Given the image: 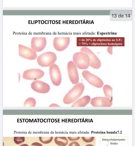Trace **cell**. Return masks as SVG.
<instances>
[{
	"label": "cell",
	"mask_w": 135,
	"mask_h": 146,
	"mask_svg": "<svg viewBox=\"0 0 135 146\" xmlns=\"http://www.w3.org/2000/svg\"><path fill=\"white\" fill-rule=\"evenodd\" d=\"M68 146H80V145L77 142L73 141L70 143Z\"/></svg>",
	"instance_id": "cell-22"
},
{
	"label": "cell",
	"mask_w": 135,
	"mask_h": 146,
	"mask_svg": "<svg viewBox=\"0 0 135 146\" xmlns=\"http://www.w3.org/2000/svg\"><path fill=\"white\" fill-rule=\"evenodd\" d=\"M82 75L84 79L90 84L97 88H102L104 85L102 80L98 77L87 70H84Z\"/></svg>",
	"instance_id": "cell-4"
},
{
	"label": "cell",
	"mask_w": 135,
	"mask_h": 146,
	"mask_svg": "<svg viewBox=\"0 0 135 146\" xmlns=\"http://www.w3.org/2000/svg\"><path fill=\"white\" fill-rule=\"evenodd\" d=\"M67 69L70 81L73 84H77L79 81V74L77 66L72 61L68 62Z\"/></svg>",
	"instance_id": "cell-9"
},
{
	"label": "cell",
	"mask_w": 135,
	"mask_h": 146,
	"mask_svg": "<svg viewBox=\"0 0 135 146\" xmlns=\"http://www.w3.org/2000/svg\"><path fill=\"white\" fill-rule=\"evenodd\" d=\"M44 74V73L42 70L38 68H34L25 71L22 76L25 79L36 80L41 78Z\"/></svg>",
	"instance_id": "cell-6"
},
{
	"label": "cell",
	"mask_w": 135,
	"mask_h": 146,
	"mask_svg": "<svg viewBox=\"0 0 135 146\" xmlns=\"http://www.w3.org/2000/svg\"><path fill=\"white\" fill-rule=\"evenodd\" d=\"M85 146H94V145L92 144H89Z\"/></svg>",
	"instance_id": "cell-27"
},
{
	"label": "cell",
	"mask_w": 135,
	"mask_h": 146,
	"mask_svg": "<svg viewBox=\"0 0 135 146\" xmlns=\"http://www.w3.org/2000/svg\"><path fill=\"white\" fill-rule=\"evenodd\" d=\"M103 90L106 97L112 100V88L109 85H105L103 87Z\"/></svg>",
	"instance_id": "cell-16"
},
{
	"label": "cell",
	"mask_w": 135,
	"mask_h": 146,
	"mask_svg": "<svg viewBox=\"0 0 135 146\" xmlns=\"http://www.w3.org/2000/svg\"><path fill=\"white\" fill-rule=\"evenodd\" d=\"M57 60L56 54L53 52H47L39 56L37 58L38 64L43 67H48L54 64Z\"/></svg>",
	"instance_id": "cell-3"
},
{
	"label": "cell",
	"mask_w": 135,
	"mask_h": 146,
	"mask_svg": "<svg viewBox=\"0 0 135 146\" xmlns=\"http://www.w3.org/2000/svg\"><path fill=\"white\" fill-rule=\"evenodd\" d=\"M53 137H39L40 141L43 144H47L50 143L52 141Z\"/></svg>",
	"instance_id": "cell-18"
},
{
	"label": "cell",
	"mask_w": 135,
	"mask_h": 146,
	"mask_svg": "<svg viewBox=\"0 0 135 146\" xmlns=\"http://www.w3.org/2000/svg\"><path fill=\"white\" fill-rule=\"evenodd\" d=\"M56 144L59 146H65L68 143V141L66 137H56L54 139Z\"/></svg>",
	"instance_id": "cell-15"
},
{
	"label": "cell",
	"mask_w": 135,
	"mask_h": 146,
	"mask_svg": "<svg viewBox=\"0 0 135 146\" xmlns=\"http://www.w3.org/2000/svg\"><path fill=\"white\" fill-rule=\"evenodd\" d=\"M25 140V137H14V141L15 143L17 144H19L23 143Z\"/></svg>",
	"instance_id": "cell-19"
},
{
	"label": "cell",
	"mask_w": 135,
	"mask_h": 146,
	"mask_svg": "<svg viewBox=\"0 0 135 146\" xmlns=\"http://www.w3.org/2000/svg\"><path fill=\"white\" fill-rule=\"evenodd\" d=\"M31 87L34 91L42 94L48 92L50 89V87L48 84L38 80L33 81L31 84Z\"/></svg>",
	"instance_id": "cell-13"
},
{
	"label": "cell",
	"mask_w": 135,
	"mask_h": 146,
	"mask_svg": "<svg viewBox=\"0 0 135 146\" xmlns=\"http://www.w3.org/2000/svg\"><path fill=\"white\" fill-rule=\"evenodd\" d=\"M90 99V96H85L75 101L72 106V107H85L89 103Z\"/></svg>",
	"instance_id": "cell-14"
},
{
	"label": "cell",
	"mask_w": 135,
	"mask_h": 146,
	"mask_svg": "<svg viewBox=\"0 0 135 146\" xmlns=\"http://www.w3.org/2000/svg\"><path fill=\"white\" fill-rule=\"evenodd\" d=\"M73 60L76 66L81 69H86L90 65V58L87 54L84 52L75 53L73 56Z\"/></svg>",
	"instance_id": "cell-2"
},
{
	"label": "cell",
	"mask_w": 135,
	"mask_h": 146,
	"mask_svg": "<svg viewBox=\"0 0 135 146\" xmlns=\"http://www.w3.org/2000/svg\"><path fill=\"white\" fill-rule=\"evenodd\" d=\"M80 52L86 53L89 56L90 66L95 69H98L101 66V62L96 55L90 49L86 47H83L80 49Z\"/></svg>",
	"instance_id": "cell-7"
},
{
	"label": "cell",
	"mask_w": 135,
	"mask_h": 146,
	"mask_svg": "<svg viewBox=\"0 0 135 146\" xmlns=\"http://www.w3.org/2000/svg\"><path fill=\"white\" fill-rule=\"evenodd\" d=\"M31 146H43L42 144L39 143L34 142L32 143Z\"/></svg>",
	"instance_id": "cell-24"
},
{
	"label": "cell",
	"mask_w": 135,
	"mask_h": 146,
	"mask_svg": "<svg viewBox=\"0 0 135 146\" xmlns=\"http://www.w3.org/2000/svg\"><path fill=\"white\" fill-rule=\"evenodd\" d=\"M107 50L108 53L111 55L112 54V46H110L108 47Z\"/></svg>",
	"instance_id": "cell-23"
},
{
	"label": "cell",
	"mask_w": 135,
	"mask_h": 146,
	"mask_svg": "<svg viewBox=\"0 0 135 146\" xmlns=\"http://www.w3.org/2000/svg\"><path fill=\"white\" fill-rule=\"evenodd\" d=\"M19 55L30 60H35L37 56L35 51L31 48L21 44L19 45Z\"/></svg>",
	"instance_id": "cell-8"
},
{
	"label": "cell",
	"mask_w": 135,
	"mask_h": 146,
	"mask_svg": "<svg viewBox=\"0 0 135 146\" xmlns=\"http://www.w3.org/2000/svg\"><path fill=\"white\" fill-rule=\"evenodd\" d=\"M24 104V107H34L36 105V101L33 98H29L25 100Z\"/></svg>",
	"instance_id": "cell-17"
},
{
	"label": "cell",
	"mask_w": 135,
	"mask_h": 146,
	"mask_svg": "<svg viewBox=\"0 0 135 146\" xmlns=\"http://www.w3.org/2000/svg\"><path fill=\"white\" fill-rule=\"evenodd\" d=\"M46 43L45 37H33L31 42V48L35 51L40 52L44 48Z\"/></svg>",
	"instance_id": "cell-12"
},
{
	"label": "cell",
	"mask_w": 135,
	"mask_h": 146,
	"mask_svg": "<svg viewBox=\"0 0 135 146\" xmlns=\"http://www.w3.org/2000/svg\"><path fill=\"white\" fill-rule=\"evenodd\" d=\"M91 105L95 107H110L112 104V100L106 97H96L92 99Z\"/></svg>",
	"instance_id": "cell-11"
},
{
	"label": "cell",
	"mask_w": 135,
	"mask_h": 146,
	"mask_svg": "<svg viewBox=\"0 0 135 146\" xmlns=\"http://www.w3.org/2000/svg\"><path fill=\"white\" fill-rule=\"evenodd\" d=\"M49 72L51 80L55 86H59L61 82V76L60 70L57 65L53 64L49 67Z\"/></svg>",
	"instance_id": "cell-5"
},
{
	"label": "cell",
	"mask_w": 135,
	"mask_h": 146,
	"mask_svg": "<svg viewBox=\"0 0 135 146\" xmlns=\"http://www.w3.org/2000/svg\"><path fill=\"white\" fill-rule=\"evenodd\" d=\"M19 146H29L27 144H22V145H20Z\"/></svg>",
	"instance_id": "cell-26"
},
{
	"label": "cell",
	"mask_w": 135,
	"mask_h": 146,
	"mask_svg": "<svg viewBox=\"0 0 135 146\" xmlns=\"http://www.w3.org/2000/svg\"><path fill=\"white\" fill-rule=\"evenodd\" d=\"M82 140L86 143H90L93 141L94 140V137H81Z\"/></svg>",
	"instance_id": "cell-20"
},
{
	"label": "cell",
	"mask_w": 135,
	"mask_h": 146,
	"mask_svg": "<svg viewBox=\"0 0 135 146\" xmlns=\"http://www.w3.org/2000/svg\"><path fill=\"white\" fill-rule=\"evenodd\" d=\"M70 42L69 37H55L53 41V45L55 50L61 51L68 46Z\"/></svg>",
	"instance_id": "cell-10"
},
{
	"label": "cell",
	"mask_w": 135,
	"mask_h": 146,
	"mask_svg": "<svg viewBox=\"0 0 135 146\" xmlns=\"http://www.w3.org/2000/svg\"><path fill=\"white\" fill-rule=\"evenodd\" d=\"M84 89V86L83 83L76 84L64 96L63 99V103L69 104L74 102L81 96Z\"/></svg>",
	"instance_id": "cell-1"
},
{
	"label": "cell",
	"mask_w": 135,
	"mask_h": 146,
	"mask_svg": "<svg viewBox=\"0 0 135 146\" xmlns=\"http://www.w3.org/2000/svg\"><path fill=\"white\" fill-rule=\"evenodd\" d=\"M68 139L71 141H73L78 140L80 138V137H68Z\"/></svg>",
	"instance_id": "cell-21"
},
{
	"label": "cell",
	"mask_w": 135,
	"mask_h": 146,
	"mask_svg": "<svg viewBox=\"0 0 135 146\" xmlns=\"http://www.w3.org/2000/svg\"><path fill=\"white\" fill-rule=\"evenodd\" d=\"M49 106L50 107H60V106L59 105L55 104H51Z\"/></svg>",
	"instance_id": "cell-25"
}]
</instances>
